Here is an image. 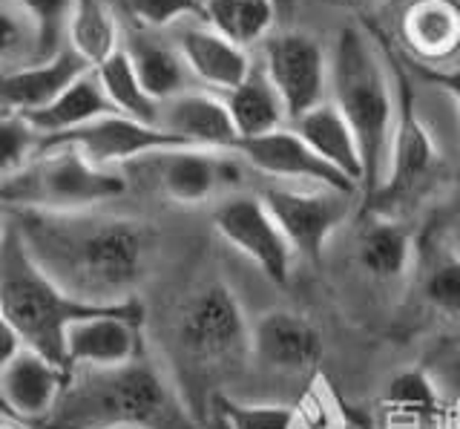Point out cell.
I'll list each match as a JSON object with an SVG mask.
<instances>
[{
	"mask_svg": "<svg viewBox=\"0 0 460 429\" xmlns=\"http://www.w3.org/2000/svg\"><path fill=\"white\" fill-rule=\"evenodd\" d=\"M26 251L61 289L93 306H124L150 268V237L127 217H101L93 210L12 213Z\"/></svg>",
	"mask_w": 460,
	"mask_h": 429,
	"instance_id": "obj_1",
	"label": "cell"
},
{
	"mask_svg": "<svg viewBox=\"0 0 460 429\" xmlns=\"http://www.w3.org/2000/svg\"><path fill=\"white\" fill-rule=\"evenodd\" d=\"M35 429H196L184 400L147 357L119 369L69 371L64 395Z\"/></svg>",
	"mask_w": 460,
	"mask_h": 429,
	"instance_id": "obj_2",
	"label": "cell"
},
{
	"mask_svg": "<svg viewBox=\"0 0 460 429\" xmlns=\"http://www.w3.org/2000/svg\"><path fill=\"white\" fill-rule=\"evenodd\" d=\"M328 98L351 124L363 156V193L377 196L388 176L397 130V93L377 44L359 26H342L328 55Z\"/></svg>",
	"mask_w": 460,
	"mask_h": 429,
	"instance_id": "obj_3",
	"label": "cell"
},
{
	"mask_svg": "<svg viewBox=\"0 0 460 429\" xmlns=\"http://www.w3.org/2000/svg\"><path fill=\"white\" fill-rule=\"evenodd\" d=\"M101 308L110 306H93L69 297L32 260L21 234L9 222L6 237L0 239V314L26 349H35L64 366L66 328Z\"/></svg>",
	"mask_w": 460,
	"mask_h": 429,
	"instance_id": "obj_4",
	"label": "cell"
},
{
	"mask_svg": "<svg viewBox=\"0 0 460 429\" xmlns=\"http://www.w3.org/2000/svg\"><path fill=\"white\" fill-rule=\"evenodd\" d=\"M124 191V170L95 167L72 147H43L32 165L0 182V208L81 213L119 199Z\"/></svg>",
	"mask_w": 460,
	"mask_h": 429,
	"instance_id": "obj_5",
	"label": "cell"
},
{
	"mask_svg": "<svg viewBox=\"0 0 460 429\" xmlns=\"http://www.w3.org/2000/svg\"><path fill=\"white\" fill-rule=\"evenodd\" d=\"M176 346L199 371H222L251 352V323L230 285L213 280L187 299L176 320Z\"/></svg>",
	"mask_w": 460,
	"mask_h": 429,
	"instance_id": "obj_6",
	"label": "cell"
},
{
	"mask_svg": "<svg viewBox=\"0 0 460 429\" xmlns=\"http://www.w3.org/2000/svg\"><path fill=\"white\" fill-rule=\"evenodd\" d=\"M239 153L205 147H170L144 156L121 170H141L153 188L176 205H205L242 182Z\"/></svg>",
	"mask_w": 460,
	"mask_h": 429,
	"instance_id": "obj_7",
	"label": "cell"
},
{
	"mask_svg": "<svg viewBox=\"0 0 460 429\" xmlns=\"http://www.w3.org/2000/svg\"><path fill=\"white\" fill-rule=\"evenodd\" d=\"M354 196L334 188H302V184H279L262 193V202L277 219L288 246L302 260H320L328 242L349 222Z\"/></svg>",
	"mask_w": 460,
	"mask_h": 429,
	"instance_id": "obj_8",
	"label": "cell"
},
{
	"mask_svg": "<svg viewBox=\"0 0 460 429\" xmlns=\"http://www.w3.org/2000/svg\"><path fill=\"white\" fill-rule=\"evenodd\" d=\"M144 308L138 299L110 306L75 320L64 337V366L78 369H119L144 357Z\"/></svg>",
	"mask_w": 460,
	"mask_h": 429,
	"instance_id": "obj_9",
	"label": "cell"
},
{
	"mask_svg": "<svg viewBox=\"0 0 460 429\" xmlns=\"http://www.w3.org/2000/svg\"><path fill=\"white\" fill-rule=\"evenodd\" d=\"M265 73L282 95L288 124L328 102L331 61L308 32H273L265 40Z\"/></svg>",
	"mask_w": 460,
	"mask_h": 429,
	"instance_id": "obj_10",
	"label": "cell"
},
{
	"mask_svg": "<svg viewBox=\"0 0 460 429\" xmlns=\"http://www.w3.org/2000/svg\"><path fill=\"white\" fill-rule=\"evenodd\" d=\"M213 228L230 248L251 260L268 280L285 285L291 277L294 248L270 217L262 196H230L216 208Z\"/></svg>",
	"mask_w": 460,
	"mask_h": 429,
	"instance_id": "obj_11",
	"label": "cell"
},
{
	"mask_svg": "<svg viewBox=\"0 0 460 429\" xmlns=\"http://www.w3.org/2000/svg\"><path fill=\"white\" fill-rule=\"evenodd\" d=\"M43 147H72L95 167L121 170L150 153L170 150V147H190V145H184L181 139L170 136L162 127L141 124L112 112V116L95 119L72 133L43 141Z\"/></svg>",
	"mask_w": 460,
	"mask_h": 429,
	"instance_id": "obj_12",
	"label": "cell"
},
{
	"mask_svg": "<svg viewBox=\"0 0 460 429\" xmlns=\"http://www.w3.org/2000/svg\"><path fill=\"white\" fill-rule=\"evenodd\" d=\"M438 167V145L435 136L420 119L414 104L411 84L402 81L397 93V130L392 145V162H388V176L380 193L374 199L383 202H402L423 191L435 176Z\"/></svg>",
	"mask_w": 460,
	"mask_h": 429,
	"instance_id": "obj_13",
	"label": "cell"
},
{
	"mask_svg": "<svg viewBox=\"0 0 460 429\" xmlns=\"http://www.w3.org/2000/svg\"><path fill=\"white\" fill-rule=\"evenodd\" d=\"M236 153L248 162L253 170L265 176H273L288 184H302V188H334L345 193H359L354 182H349L334 167L325 165L291 124L282 130H273L259 139L239 141Z\"/></svg>",
	"mask_w": 460,
	"mask_h": 429,
	"instance_id": "obj_14",
	"label": "cell"
},
{
	"mask_svg": "<svg viewBox=\"0 0 460 429\" xmlns=\"http://www.w3.org/2000/svg\"><path fill=\"white\" fill-rule=\"evenodd\" d=\"M69 371L35 349H21L0 371V407L29 426L43 424L64 395Z\"/></svg>",
	"mask_w": 460,
	"mask_h": 429,
	"instance_id": "obj_15",
	"label": "cell"
},
{
	"mask_svg": "<svg viewBox=\"0 0 460 429\" xmlns=\"http://www.w3.org/2000/svg\"><path fill=\"white\" fill-rule=\"evenodd\" d=\"M251 352L279 375H305L323 357V335L302 314L277 308L251 328Z\"/></svg>",
	"mask_w": 460,
	"mask_h": 429,
	"instance_id": "obj_16",
	"label": "cell"
},
{
	"mask_svg": "<svg viewBox=\"0 0 460 429\" xmlns=\"http://www.w3.org/2000/svg\"><path fill=\"white\" fill-rule=\"evenodd\" d=\"M158 127L170 136L181 139L184 145L205 150L236 153L242 141L225 98L210 90H187L164 102L162 110H158Z\"/></svg>",
	"mask_w": 460,
	"mask_h": 429,
	"instance_id": "obj_17",
	"label": "cell"
},
{
	"mask_svg": "<svg viewBox=\"0 0 460 429\" xmlns=\"http://www.w3.org/2000/svg\"><path fill=\"white\" fill-rule=\"evenodd\" d=\"M90 69V64L81 61L69 47H64L52 58L4 73L0 76V110L18 112V116H32V112L49 107L58 95L69 90Z\"/></svg>",
	"mask_w": 460,
	"mask_h": 429,
	"instance_id": "obj_18",
	"label": "cell"
},
{
	"mask_svg": "<svg viewBox=\"0 0 460 429\" xmlns=\"http://www.w3.org/2000/svg\"><path fill=\"white\" fill-rule=\"evenodd\" d=\"M176 47L181 52L187 69H190L193 81L201 84V90H210L219 95L236 90L253 69L248 49L230 44L227 38L210 30L208 23L181 26L176 35Z\"/></svg>",
	"mask_w": 460,
	"mask_h": 429,
	"instance_id": "obj_19",
	"label": "cell"
},
{
	"mask_svg": "<svg viewBox=\"0 0 460 429\" xmlns=\"http://www.w3.org/2000/svg\"><path fill=\"white\" fill-rule=\"evenodd\" d=\"M400 38L417 61L443 64L460 49V4L411 0L400 18Z\"/></svg>",
	"mask_w": 460,
	"mask_h": 429,
	"instance_id": "obj_20",
	"label": "cell"
},
{
	"mask_svg": "<svg viewBox=\"0 0 460 429\" xmlns=\"http://www.w3.org/2000/svg\"><path fill=\"white\" fill-rule=\"evenodd\" d=\"M291 127L325 165H331L337 174H342L349 182H354L359 188V193H363L366 174H363V156H359L357 136L331 98L325 104L308 110L305 116L294 119Z\"/></svg>",
	"mask_w": 460,
	"mask_h": 429,
	"instance_id": "obj_21",
	"label": "cell"
},
{
	"mask_svg": "<svg viewBox=\"0 0 460 429\" xmlns=\"http://www.w3.org/2000/svg\"><path fill=\"white\" fill-rule=\"evenodd\" d=\"M124 52L133 61V69L141 81V87L147 90L150 98H155L158 104L170 102L190 87V69H187L181 52L176 44H167L162 38H153L147 32H136L129 35V40L124 44Z\"/></svg>",
	"mask_w": 460,
	"mask_h": 429,
	"instance_id": "obj_22",
	"label": "cell"
},
{
	"mask_svg": "<svg viewBox=\"0 0 460 429\" xmlns=\"http://www.w3.org/2000/svg\"><path fill=\"white\" fill-rule=\"evenodd\" d=\"M225 98L230 119H234V127L239 139H259L268 136L273 130H282L288 127V110L282 95L273 87V81L268 78L265 67L259 64L251 69V76L244 78L236 90H230Z\"/></svg>",
	"mask_w": 460,
	"mask_h": 429,
	"instance_id": "obj_23",
	"label": "cell"
},
{
	"mask_svg": "<svg viewBox=\"0 0 460 429\" xmlns=\"http://www.w3.org/2000/svg\"><path fill=\"white\" fill-rule=\"evenodd\" d=\"M112 112L115 110L110 104V98L104 95V90H101V84L95 78V69H90V73L81 76L69 90H64L61 95H58L49 107H43L26 119L43 136V141H49V139L78 130V127L90 124L95 119L112 116Z\"/></svg>",
	"mask_w": 460,
	"mask_h": 429,
	"instance_id": "obj_24",
	"label": "cell"
},
{
	"mask_svg": "<svg viewBox=\"0 0 460 429\" xmlns=\"http://www.w3.org/2000/svg\"><path fill=\"white\" fill-rule=\"evenodd\" d=\"M64 40L93 69L124 47L119 18L112 15L107 0H72Z\"/></svg>",
	"mask_w": 460,
	"mask_h": 429,
	"instance_id": "obj_25",
	"label": "cell"
},
{
	"mask_svg": "<svg viewBox=\"0 0 460 429\" xmlns=\"http://www.w3.org/2000/svg\"><path fill=\"white\" fill-rule=\"evenodd\" d=\"M357 263L371 280L394 282L409 274L414 263V242L397 219H371L357 242Z\"/></svg>",
	"mask_w": 460,
	"mask_h": 429,
	"instance_id": "obj_26",
	"label": "cell"
},
{
	"mask_svg": "<svg viewBox=\"0 0 460 429\" xmlns=\"http://www.w3.org/2000/svg\"><path fill=\"white\" fill-rule=\"evenodd\" d=\"M277 15V0H205L201 6V21L242 49L265 44L273 35Z\"/></svg>",
	"mask_w": 460,
	"mask_h": 429,
	"instance_id": "obj_27",
	"label": "cell"
},
{
	"mask_svg": "<svg viewBox=\"0 0 460 429\" xmlns=\"http://www.w3.org/2000/svg\"><path fill=\"white\" fill-rule=\"evenodd\" d=\"M95 78L119 116L158 127V110H162V104H158L155 98H150L147 90L141 87L133 61H129L124 47L101 67H95Z\"/></svg>",
	"mask_w": 460,
	"mask_h": 429,
	"instance_id": "obj_28",
	"label": "cell"
},
{
	"mask_svg": "<svg viewBox=\"0 0 460 429\" xmlns=\"http://www.w3.org/2000/svg\"><path fill=\"white\" fill-rule=\"evenodd\" d=\"M35 61H43L35 21L14 0H0V76Z\"/></svg>",
	"mask_w": 460,
	"mask_h": 429,
	"instance_id": "obj_29",
	"label": "cell"
},
{
	"mask_svg": "<svg viewBox=\"0 0 460 429\" xmlns=\"http://www.w3.org/2000/svg\"><path fill=\"white\" fill-rule=\"evenodd\" d=\"M213 404L225 429H308V412L288 404H242L227 395Z\"/></svg>",
	"mask_w": 460,
	"mask_h": 429,
	"instance_id": "obj_30",
	"label": "cell"
},
{
	"mask_svg": "<svg viewBox=\"0 0 460 429\" xmlns=\"http://www.w3.org/2000/svg\"><path fill=\"white\" fill-rule=\"evenodd\" d=\"M420 291L431 308L460 317V254L446 246V239L426 254Z\"/></svg>",
	"mask_w": 460,
	"mask_h": 429,
	"instance_id": "obj_31",
	"label": "cell"
},
{
	"mask_svg": "<svg viewBox=\"0 0 460 429\" xmlns=\"http://www.w3.org/2000/svg\"><path fill=\"white\" fill-rule=\"evenodd\" d=\"M40 150L43 136L29 124V119L0 110V182L32 165Z\"/></svg>",
	"mask_w": 460,
	"mask_h": 429,
	"instance_id": "obj_32",
	"label": "cell"
},
{
	"mask_svg": "<svg viewBox=\"0 0 460 429\" xmlns=\"http://www.w3.org/2000/svg\"><path fill=\"white\" fill-rule=\"evenodd\" d=\"M385 404L392 407L397 415L423 418V415H431L440 407H446V400L440 398L435 380L429 378V371L420 366V369L400 371L397 378H392L388 392H385Z\"/></svg>",
	"mask_w": 460,
	"mask_h": 429,
	"instance_id": "obj_33",
	"label": "cell"
},
{
	"mask_svg": "<svg viewBox=\"0 0 460 429\" xmlns=\"http://www.w3.org/2000/svg\"><path fill=\"white\" fill-rule=\"evenodd\" d=\"M29 18L35 21L38 35H40V55L52 58L66 47V18L72 0H14Z\"/></svg>",
	"mask_w": 460,
	"mask_h": 429,
	"instance_id": "obj_34",
	"label": "cell"
},
{
	"mask_svg": "<svg viewBox=\"0 0 460 429\" xmlns=\"http://www.w3.org/2000/svg\"><path fill=\"white\" fill-rule=\"evenodd\" d=\"M205 0H127V9L147 30H164L190 15L201 18Z\"/></svg>",
	"mask_w": 460,
	"mask_h": 429,
	"instance_id": "obj_35",
	"label": "cell"
},
{
	"mask_svg": "<svg viewBox=\"0 0 460 429\" xmlns=\"http://www.w3.org/2000/svg\"><path fill=\"white\" fill-rule=\"evenodd\" d=\"M429 371V378L435 380L440 398L446 404L460 407V343L457 346L443 349L438 357H431V363L423 366Z\"/></svg>",
	"mask_w": 460,
	"mask_h": 429,
	"instance_id": "obj_36",
	"label": "cell"
},
{
	"mask_svg": "<svg viewBox=\"0 0 460 429\" xmlns=\"http://www.w3.org/2000/svg\"><path fill=\"white\" fill-rule=\"evenodd\" d=\"M423 76L431 81V84H438L440 90H446L452 95V102H455V110H457V121H460V69H455V73H446V69H423Z\"/></svg>",
	"mask_w": 460,
	"mask_h": 429,
	"instance_id": "obj_37",
	"label": "cell"
},
{
	"mask_svg": "<svg viewBox=\"0 0 460 429\" xmlns=\"http://www.w3.org/2000/svg\"><path fill=\"white\" fill-rule=\"evenodd\" d=\"M21 349H23L21 337L14 335V328L4 320V314H0V371H4V366H6Z\"/></svg>",
	"mask_w": 460,
	"mask_h": 429,
	"instance_id": "obj_38",
	"label": "cell"
},
{
	"mask_svg": "<svg viewBox=\"0 0 460 429\" xmlns=\"http://www.w3.org/2000/svg\"><path fill=\"white\" fill-rule=\"evenodd\" d=\"M443 239H446V246L455 248L460 254V208L455 210V217H452L449 228H446V237Z\"/></svg>",
	"mask_w": 460,
	"mask_h": 429,
	"instance_id": "obj_39",
	"label": "cell"
},
{
	"mask_svg": "<svg viewBox=\"0 0 460 429\" xmlns=\"http://www.w3.org/2000/svg\"><path fill=\"white\" fill-rule=\"evenodd\" d=\"M0 429H35V426H29L18 418H12V415H0Z\"/></svg>",
	"mask_w": 460,
	"mask_h": 429,
	"instance_id": "obj_40",
	"label": "cell"
},
{
	"mask_svg": "<svg viewBox=\"0 0 460 429\" xmlns=\"http://www.w3.org/2000/svg\"><path fill=\"white\" fill-rule=\"evenodd\" d=\"M6 231H9V217H4V213H0V239L6 237Z\"/></svg>",
	"mask_w": 460,
	"mask_h": 429,
	"instance_id": "obj_41",
	"label": "cell"
},
{
	"mask_svg": "<svg viewBox=\"0 0 460 429\" xmlns=\"http://www.w3.org/2000/svg\"><path fill=\"white\" fill-rule=\"evenodd\" d=\"M277 4H279V0H277Z\"/></svg>",
	"mask_w": 460,
	"mask_h": 429,
	"instance_id": "obj_42",
	"label": "cell"
}]
</instances>
